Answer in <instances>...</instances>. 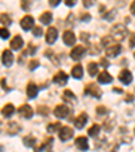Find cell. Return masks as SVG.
Masks as SVG:
<instances>
[{"mask_svg":"<svg viewBox=\"0 0 135 152\" xmlns=\"http://www.w3.org/2000/svg\"><path fill=\"white\" fill-rule=\"evenodd\" d=\"M127 34H128V31H127V28L123 24H116L111 30V38L116 40H123L127 37Z\"/></svg>","mask_w":135,"mask_h":152,"instance_id":"cell-1","label":"cell"},{"mask_svg":"<svg viewBox=\"0 0 135 152\" xmlns=\"http://www.w3.org/2000/svg\"><path fill=\"white\" fill-rule=\"evenodd\" d=\"M84 93L88 96H92L95 98H100L101 97V90L96 83H88L85 86V89H84Z\"/></svg>","mask_w":135,"mask_h":152,"instance_id":"cell-2","label":"cell"},{"mask_svg":"<svg viewBox=\"0 0 135 152\" xmlns=\"http://www.w3.org/2000/svg\"><path fill=\"white\" fill-rule=\"evenodd\" d=\"M69 113H70V109L66 105H58V106H55V109H54V116L58 118L68 117Z\"/></svg>","mask_w":135,"mask_h":152,"instance_id":"cell-3","label":"cell"},{"mask_svg":"<svg viewBox=\"0 0 135 152\" xmlns=\"http://www.w3.org/2000/svg\"><path fill=\"white\" fill-rule=\"evenodd\" d=\"M20 27L24 30V31H29L34 27V18L30 16V15H26L24 18H22L20 20Z\"/></svg>","mask_w":135,"mask_h":152,"instance_id":"cell-4","label":"cell"},{"mask_svg":"<svg viewBox=\"0 0 135 152\" xmlns=\"http://www.w3.org/2000/svg\"><path fill=\"white\" fill-rule=\"evenodd\" d=\"M85 51H86V49L84 46H76V47H73V50L70 51V57H72L73 59L78 61L85 55Z\"/></svg>","mask_w":135,"mask_h":152,"instance_id":"cell-5","label":"cell"},{"mask_svg":"<svg viewBox=\"0 0 135 152\" xmlns=\"http://www.w3.org/2000/svg\"><path fill=\"white\" fill-rule=\"evenodd\" d=\"M18 112H19V115L22 116V117L24 118H31L32 115H34V110H32V108L30 105H27V104H24V105H22L18 109Z\"/></svg>","mask_w":135,"mask_h":152,"instance_id":"cell-6","label":"cell"},{"mask_svg":"<svg viewBox=\"0 0 135 152\" xmlns=\"http://www.w3.org/2000/svg\"><path fill=\"white\" fill-rule=\"evenodd\" d=\"M58 132H60V139L62 141H68L73 136V129L69 128V126H62Z\"/></svg>","mask_w":135,"mask_h":152,"instance_id":"cell-7","label":"cell"},{"mask_svg":"<svg viewBox=\"0 0 135 152\" xmlns=\"http://www.w3.org/2000/svg\"><path fill=\"white\" fill-rule=\"evenodd\" d=\"M1 62H3L4 66H11L14 63V54L11 53V50H4L3 55H1Z\"/></svg>","mask_w":135,"mask_h":152,"instance_id":"cell-8","label":"cell"},{"mask_svg":"<svg viewBox=\"0 0 135 152\" xmlns=\"http://www.w3.org/2000/svg\"><path fill=\"white\" fill-rule=\"evenodd\" d=\"M57 37H58L57 28H54V27H50V28L46 31V43H49V45H53V43L57 40Z\"/></svg>","mask_w":135,"mask_h":152,"instance_id":"cell-9","label":"cell"},{"mask_svg":"<svg viewBox=\"0 0 135 152\" xmlns=\"http://www.w3.org/2000/svg\"><path fill=\"white\" fill-rule=\"evenodd\" d=\"M53 81H54L57 85L63 86L66 82H68V74H66L65 72H58L57 74L53 77Z\"/></svg>","mask_w":135,"mask_h":152,"instance_id":"cell-10","label":"cell"},{"mask_svg":"<svg viewBox=\"0 0 135 152\" xmlns=\"http://www.w3.org/2000/svg\"><path fill=\"white\" fill-rule=\"evenodd\" d=\"M62 39L66 46H73L76 43V35L72 31H65L62 35Z\"/></svg>","mask_w":135,"mask_h":152,"instance_id":"cell-11","label":"cell"},{"mask_svg":"<svg viewBox=\"0 0 135 152\" xmlns=\"http://www.w3.org/2000/svg\"><path fill=\"white\" fill-rule=\"evenodd\" d=\"M119 80H120L122 82L124 83V85H128V83H131V81H132L131 72H130V70H127V69L122 70V72L119 73Z\"/></svg>","mask_w":135,"mask_h":152,"instance_id":"cell-12","label":"cell"},{"mask_svg":"<svg viewBox=\"0 0 135 152\" xmlns=\"http://www.w3.org/2000/svg\"><path fill=\"white\" fill-rule=\"evenodd\" d=\"M86 121H88V115H86V113H81V115H78L77 117L75 118V126L77 129L84 128V125L86 124Z\"/></svg>","mask_w":135,"mask_h":152,"instance_id":"cell-13","label":"cell"},{"mask_svg":"<svg viewBox=\"0 0 135 152\" xmlns=\"http://www.w3.org/2000/svg\"><path fill=\"white\" fill-rule=\"evenodd\" d=\"M120 51H122L120 45H111V46H108L105 50L108 57H116V55L120 54Z\"/></svg>","mask_w":135,"mask_h":152,"instance_id":"cell-14","label":"cell"},{"mask_svg":"<svg viewBox=\"0 0 135 152\" xmlns=\"http://www.w3.org/2000/svg\"><path fill=\"white\" fill-rule=\"evenodd\" d=\"M76 145H77V148L81 149V151H86V149L89 148L88 139H86L85 136H80V137H77L76 139Z\"/></svg>","mask_w":135,"mask_h":152,"instance_id":"cell-15","label":"cell"},{"mask_svg":"<svg viewBox=\"0 0 135 152\" xmlns=\"http://www.w3.org/2000/svg\"><path fill=\"white\" fill-rule=\"evenodd\" d=\"M22 47H23V38L19 37V35L14 37V39L11 40V49L12 50H20Z\"/></svg>","mask_w":135,"mask_h":152,"instance_id":"cell-16","label":"cell"},{"mask_svg":"<svg viewBox=\"0 0 135 152\" xmlns=\"http://www.w3.org/2000/svg\"><path fill=\"white\" fill-rule=\"evenodd\" d=\"M38 86L35 85V83L30 82L29 85H27V96H29V98H35L38 94Z\"/></svg>","mask_w":135,"mask_h":152,"instance_id":"cell-17","label":"cell"},{"mask_svg":"<svg viewBox=\"0 0 135 152\" xmlns=\"http://www.w3.org/2000/svg\"><path fill=\"white\" fill-rule=\"evenodd\" d=\"M14 112H15V106L12 104H7V105L3 106V109H1V115L4 117H11L14 115Z\"/></svg>","mask_w":135,"mask_h":152,"instance_id":"cell-18","label":"cell"},{"mask_svg":"<svg viewBox=\"0 0 135 152\" xmlns=\"http://www.w3.org/2000/svg\"><path fill=\"white\" fill-rule=\"evenodd\" d=\"M83 74H84V70H83V66H81V65L73 66V69H72V77L73 78L81 80V78H83Z\"/></svg>","mask_w":135,"mask_h":152,"instance_id":"cell-19","label":"cell"},{"mask_svg":"<svg viewBox=\"0 0 135 152\" xmlns=\"http://www.w3.org/2000/svg\"><path fill=\"white\" fill-rule=\"evenodd\" d=\"M97 81L100 83H111L112 82V77L108 72H101L97 77Z\"/></svg>","mask_w":135,"mask_h":152,"instance_id":"cell-20","label":"cell"},{"mask_svg":"<svg viewBox=\"0 0 135 152\" xmlns=\"http://www.w3.org/2000/svg\"><path fill=\"white\" fill-rule=\"evenodd\" d=\"M52 19H53V15H52V12H49V11L43 12V14L39 16L41 23H43V24H50L52 23Z\"/></svg>","mask_w":135,"mask_h":152,"instance_id":"cell-21","label":"cell"},{"mask_svg":"<svg viewBox=\"0 0 135 152\" xmlns=\"http://www.w3.org/2000/svg\"><path fill=\"white\" fill-rule=\"evenodd\" d=\"M62 97L65 101H68V102H75L76 101V96L73 92H70V90H65V92L62 93Z\"/></svg>","mask_w":135,"mask_h":152,"instance_id":"cell-22","label":"cell"},{"mask_svg":"<svg viewBox=\"0 0 135 152\" xmlns=\"http://www.w3.org/2000/svg\"><path fill=\"white\" fill-rule=\"evenodd\" d=\"M97 70H99V65H97V63L91 62L88 65V73H89V75H92V77L97 75Z\"/></svg>","mask_w":135,"mask_h":152,"instance_id":"cell-23","label":"cell"},{"mask_svg":"<svg viewBox=\"0 0 135 152\" xmlns=\"http://www.w3.org/2000/svg\"><path fill=\"white\" fill-rule=\"evenodd\" d=\"M99 132H100V125L95 124V125H92L91 128H89L88 135H89V136H92V137H96V136L99 135Z\"/></svg>","mask_w":135,"mask_h":152,"instance_id":"cell-24","label":"cell"},{"mask_svg":"<svg viewBox=\"0 0 135 152\" xmlns=\"http://www.w3.org/2000/svg\"><path fill=\"white\" fill-rule=\"evenodd\" d=\"M0 23L4 24V26H10L11 24V16L7 14H1L0 15Z\"/></svg>","mask_w":135,"mask_h":152,"instance_id":"cell-25","label":"cell"},{"mask_svg":"<svg viewBox=\"0 0 135 152\" xmlns=\"http://www.w3.org/2000/svg\"><path fill=\"white\" fill-rule=\"evenodd\" d=\"M19 131H20V126L18 125L16 123L8 124V133H11V135H15V133H18Z\"/></svg>","mask_w":135,"mask_h":152,"instance_id":"cell-26","label":"cell"},{"mask_svg":"<svg viewBox=\"0 0 135 152\" xmlns=\"http://www.w3.org/2000/svg\"><path fill=\"white\" fill-rule=\"evenodd\" d=\"M52 145H53V139H47V140L42 144L41 149H43V151H46V152H52Z\"/></svg>","mask_w":135,"mask_h":152,"instance_id":"cell-27","label":"cell"},{"mask_svg":"<svg viewBox=\"0 0 135 152\" xmlns=\"http://www.w3.org/2000/svg\"><path fill=\"white\" fill-rule=\"evenodd\" d=\"M23 143L26 147H34L35 145V137H32V136H26V137L23 139Z\"/></svg>","mask_w":135,"mask_h":152,"instance_id":"cell-28","label":"cell"},{"mask_svg":"<svg viewBox=\"0 0 135 152\" xmlns=\"http://www.w3.org/2000/svg\"><path fill=\"white\" fill-rule=\"evenodd\" d=\"M61 128H62V126H61L60 123H54V124H50V125L47 126V131H49L50 133H53V132H57V131H60Z\"/></svg>","mask_w":135,"mask_h":152,"instance_id":"cell-29","label":"cell"},{"mask_svg":"<svg viewBox=\"0 0 135 152\" xmlns=\"http://www.w3.org/2000/svg\"><path fill=\"white\" fill-rule=\"evenodd\" d=\"M96 113H97V115H107L108 109H107L105 106H97V108H96Z\"/></svg>","mask_w":135,"mask_h":152,"instance_id":"cell-30","label":"cell"},{"mask_svg":"<svg viewBox=\"0 0 135 152\" xmlns=\"http://www.w3.org/2000/svg\"><path fill=\"white\" fill-rule=\"evenodd\" d=\"M38 113H39L41 116H46L47 113H49V108H47V106H39V108H38Z\"/></svg>","mask_w":135,"mask_h":152,"instance_id":"cell-31","label":"cell"},{"mask_svg":"<svg viewBox=\"0 0 135 152\" xmlns=\"http://www.w3.org/2000/svg\"><path fill=\"white\" fill-rule=\"evenodd\" d=\"M38 66H39V61H38V59H32L31 62L29 63V67H30V70H34V69H37Z\"/></svg>","mask_w":135,"mask_h":152,"instance_id":"cell-32","label":"cell"},{"mask_svg":"<svg viewBox=\"0 0 135 152\" xmlns=\"http://www.w3.org/2000/svg\"><path fill=\"white\" fill-rule=\"evenodd\" d=\"M101 43H103V46H107V47H108V45L111 46V43H112V38H111V37H104L103 39H101Z\"/></svg>","mask_w":135,"mask_h":152,"instance_id":"cell-33","label":"cell"},{"mask_svg":"<svg viewBox=\"0 0 135 152\" xmlns=\"http://www.w3.org/2000/svg\"><path fill=\"white\" fill-rule=\"evenodd\" d=\"M10 37V31L7 28H0V38H3V39H7Z\"/></svg>","mask_w":135,"mask_h":152,"instance_id":"cell-34","label":"cell"},{"mask_svg":"<svg viewBox=\"0 0 135 152\" xmlns=\"http://www.w3.org/2000/svg\"><path fill=\"white\" fill-rule=\"evenodd\" d=\"M20 6H22V8H23L24 11H29L30 10V0H22Z\"/></svg>","mask_w":135,"mask_h":152,"instance_id":"cell-35","label":"cell"},{"mask_svg":"<svg viewBox=\"0 0 135 152\" xmlns=\"http://www.w3.org/2000/svg\"><path fill=\"white\" fill-rule=\"evenodd\" d=\"M32 34H34L35 37H41V35L43 34L42 27H34V30H32Z\"/></svg>","mask_w":135,"mask_h":152,"instance_id":"cell-36","label":"cell"},{"mask_svg":"<svg viewBox=\"0 0 135 152\" xmlns=\"http://www.w3.org/2000/svg\"><path fill=\"white\" fill-rule=\"evenodd\" d=\"M96 0H83V4L84 7H86V8H89V7H92L93 4H95Z\"/></svg>","mask_w":135,"mask_h":152,"instance_id":"cell-37","label":"cell"},{"mask_svg":"<svg viewBox=\"0 0 135 152\" xmlns=\"http://www.w3.org/2000/svg\"><path fill=\"white\" fill-rule=\"evenodd\" d=\"M130 47H135V32L130 35Z\"/></svg>","mask_w":135,"mask_h":152,"instance_id":"cell-38","label":"cell"},{"mask_svg":"<svg viewBox=\"0 0 135 152\" xmlns=\"http://www.w3.org/2000/svg\"><path fill=\"white\" fill-rule=\"evenodd\" d=\"M81 20H83V22H89V20H91V15H89V14H84L83 16H81Z\"/></svg>","mask_w":135,"mask_h":152,"instance_id":"cell-39","label":"cell"},{"mask_svg":"<svg viewBox=\"0 0 135 152\" xmlns=\"http://www.w3.org/2000/svg\"><path fill=\"white\" fill-rule=\"evenodd\" d=\"M76 1H77V0H65V4L69 7H73L76 4Z\"/></svg>","mask_w":135,"mask_h":152,"instance_id":"cell-40","label":"cell"},{"mask_svg":"<svg viewBox=\"0 0 135 152\" xmlns=\"http://www.w3.org/2000/svg\"><path fill=\"white\" fill-rule=\"evenodd\" d=\"M60 1L61 0H49V3H50V6L52 7H57L58 4H60Z\"/></svg>","mask_w":135,"mask_h":152,"instance_id":"cell-41","label":"cell"},{"mask_svg":"<svg viewBox=\"0 0 135 152\" xmlns=\"http://www.w3.org/2000/svg\"><path fill=\"white\" fill-rule=\"evenodd\" d=\"M126 101H127V102H131V101H134V96H132V94H127L126 96Z\"/></svg>","mask_w":135,"mask_h":152,"instance_id":"cell-42","label":"cell"},{"mask_svg":"<svg viewBox=\"0 0 135 152\" xmlns=\"http://www.w3.org/2000/svg\"><path fill=\"white\" fill-rule=\"evenodd\" d=\"M130 11H131V14H132V15H135V0L132 1L131 7H130Z\"/></svg>","mask_w":135,"mask_h":152,"instance_id":"cell-43","label":"cell"},{"mask_svg":"<svg viewBox=\"0 0 135 152\" xmlns=\"http://www.w3.org/2000/svg\"><path fill=\"white\" fill-rule=\"evenodd\" d=\"M100 63H101V65H103L104 67H107V66H108V62H107V59H105V58H103V59L100 61Z\"/></svg>","mask_w":135,"mask_h":152,"instance_id":"cell-44","label":"cell"},{"mask_svg":"<svg viewBox=\"0 0 135 152\" xmlns=\"http://www.w3.org/2000/svg\"><path fill=\"white\" fill-rule=\"evenodd\" d=\"M134 132H135V129H134Z\"/></svg>","mask_w":135,"mask_h":152,"instance_id":"cell-45","label":"cell"}]
</instances>
